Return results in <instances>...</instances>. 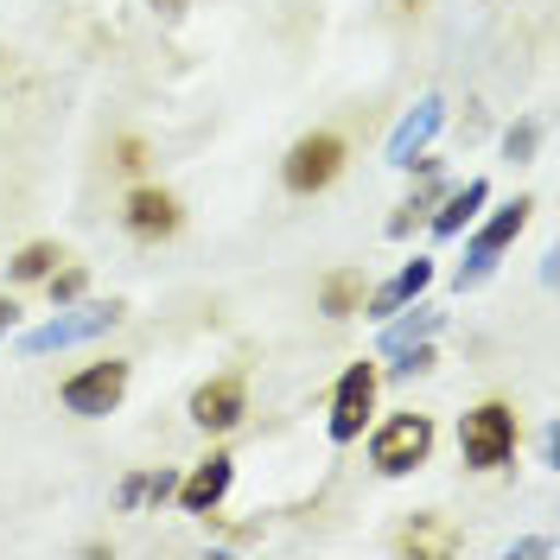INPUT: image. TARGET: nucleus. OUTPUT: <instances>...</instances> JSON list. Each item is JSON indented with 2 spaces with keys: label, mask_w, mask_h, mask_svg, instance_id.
Masks as SVG:
<instances>
[{
  "label": "nucleus",
  "mask_w": 560,
  "mask_h": 560,
  "mask_svg": "<svg viewBox=\"0 0 560 560\" xmlns=\"http://www.w3.org/2000/svg\"><path fill=\"white\" fill-rule=\"evenodd\" d=\"M58 261H65V248H58V243H26L20 255H13V268H7V275L33 287V280H45L51 268H58Z\"/></svg>",
  "instance_id": "9b49d317"
},
{
  "label": "nucleus",
  "mask_w": 560,
  "mask_h": 560,
  "mask_svg": "<svg viewBox=\"0 0 560 560\" xmlns=\"http://www.w3.org/2000/svg\"><path fill=\"white\" fill-rule=\"evenodd\" d=\"M45 287H51V300H58V306H70V300H83L90 275H83V268H51V275H45Z\"/></svg>",
  "instance_id": "ddd939ff"
},
{
  "label": "nucleus",
  "mask_w": 560,
  "mask_h": 560,
  "mask_svg": "<svg viewBox=\"0 0 560 560\" xmlns=\"http://www.w3.org/2000/svg\"><path fill=\"white\" fill-rule=\"evenodd\" d=\"M427 453H433V420L427 415H388L370 440V465L383 478H401V471L427 465Z\"/></svg>",
  "instance_id": "7ed1b4c3"
},
{
  "label": "nucleus",
  "mask_w": 560,
  "mask_h": 560,
  "mask_svg": "<svg viewBox=\"0 0 560 560\" xmlns=\"http://www.w3.org/2000/svg\"><path fill=\"white\" fill-rule=\"evenodd\" d=\"M153 7H160V13H185V7H191V0H153Z\"/></svg>",
  "instance_id": "f3484780"
},
{
  "label": "nucleus",
  "mask_w": 560,
  "mask_h": 560,
  "mask_svg": "<svg viewBox=\"0 0 560 560\" xmlns=\"http://www.w3.org/2000/svg\"><path fill=\"white\" fill-rule=\"evenodd\" d=\"M528 210H535V205H528V198H516V205H510V210H503V217L485 230V248H503V243H510V236L528 223Z\"/></svg>",
  "instance_id": "f8f14e48"
},
{
  "label": "nucleus",
  "mask_w": 560,
  "mask_h": 560,
  "mask_svg": "<svg viewBox=\"0 0 560 560\" xmlns=\"http://www.w3.org/2000/svg\"><path fill=\"white\" fill-rule=\"evenodd\" d=\"M376 408V363H350V376L331 395V440H357Z\"/></svg>",
  "instance_id": "0eeeda50"
},
{
  "label": "nucleus",
  "mask_w": 560,
  "mask_h": 560,
  "mask_svg": "<svg viewBox=\"0 0 560 560\" xmlns=\"http://www.w3.org/2000/svg\"><path fill=\"white\" fill-rule=\"evenodd\" d=\"M0 325H13V300H0Z\"/></svg>",
  "instance_id": "6ab92c4d"
},
{
  "label": "nucleus",
  "mask_w": 560,
  "mask_h": 560,
  "mask_svg": "<svg viewBox=\"0 0 560 560\" xmlns=\"http://www.w3.org/2000/svg\"><path fill=\"white\" fill-rule=\"evenodd\" d=\"M121 223H128L135 243H166V236L185 230V205H178L166 185H135L128 205H121Z\"/></svg>",
  "instance_id": "39448f33"
},
{
  "label": "nucleus",
  "mask_w": 560,
  "mask_h": 560,
  "mask_svg": "<svg viewBox=\"0 0 560 560\" xmlns=\"http://www.w3.org/2000/svg\"><path fill=\"white\" fill-rule=\"evenodd\" d=\"M516 440H523V420H516L510 401H478L458 420V453H465L471 471H503L516 458Z\"/></svg>",
  "instance_id": "f03ea898"
},
{
  "label": "nucleus",
  "mask_w": 560,
  "mask_h": 560,
  "mask_svg": "<svg viewBox=\"0 0 560 560\" xmlns=\"http://www.w3.org/2000/svg\"><path fill=\"white\" fill-rule=\"evenodd\" d=\"M350 166V147L345 135H331V128H313V135H300L287 147V160H280V185L293 191V198H318V191H331Z\"/></svg>",
  "instance_id": "f257e3e1"
},
{
  "label": "nucleus",
  "mask_w": 560,
  "mask_h": 560,
  "mask_svg": "<svg viewBox=\"0 0 560 560\" xmlns=\"http://www.w3.org/2000/svg\"><path fill=\"white\" fill-rule=\"evenodd\" d=\"M363 293H370L363 268H331V275L318 280V313L325 318H350L357 306H363Z\"/></svg>",
  "instance_id": "9d476101"
},
{
  "label": "nucleus",
  "mask_w": 560,
  "mask_h": 560,
  "mask_svg": "<svg viewBox=\"0 0 560 560\" xmlns=\"http://www.w3.org/2000/svg\"><path fill=\"white\" fill-rule=\"evenodd\" d=\"M478 198H485V185H471L465 198H453V205H446V217H440V230H458V223L471 217V205H478Z\"/></svg>",
  "instance_id": "2eb2a0df"
},
{
  "label": "nucleus",
  "mask_w": 560,
  "mask_h": 560,
  "mask_svg": "<svg viewBox=\"0 0 560 560\" xmlns=\"http://www.w3.org/2000/svg\"><path fill=\"white\" fill-rule=\"evenodd\" d=\"M223 490H230V453H210V458H198V471L178 485V503H185L191 516H210Z\"/></svg>",
  "instance_id": "6e6552de"
},
{
  "label": "nucleus",
  "mask_w": 560,
  "mask_h": 560,
  "mask_svg": "<svg viewBox=\"0 0 560 560\" xmlns=\"http://www.w3.org/2000/svg\"><path fill=\"white\" fill-rule=\"evenodd\" d=\"M420 7H427V0H395V13H420Z\"/></svg>",
  "instance_id": "a211bd4d"
},
{
  "label": "nucleus",
  "mask_w": 560,
  "mask_h": 560,
  "mask_svg": "<svg viewBox=\"0 0 560 560\" xmlns=\"http://www.w3.org/2000/svg\"><path fill=\"white\" fill-rule=\"evenodd\" d=\"M243 415H248V376L243 370H223V376H210V383L191 388V420H198L205 433H230Z\"/></svg>",
  "instance_id": "423d86ee"
},
{
  "label": "nucleus",
  "mask_w": 560,
  "mask_h": 560,
  "mask_svg": "<svg viewBox=\"0 0 560 560\" xmlns=\"http://www.w3.org/2000/svg\"><path fill=\"white\" fill-rule=\"evenodd\" d=\"M465 541H458V528H446L440 516H415V523H401L395 535V555H415V560H433V555H458Z\"/></svg>",
  "instance_id": "1a4fd4ad"
},
{
  "label": "nucleus",
  "mask_w": 560,
  "mask_h": 560,
  "mask_svg": "<svg viewBox=\"0 0 560 560\" xmlns=\"http://www.w3.org/2000/svg\"><path fill=\"white\" fill-rule=\"evenodd\" d=\"M420 280H427V268L415 261V268H408V275H401V280H395V287L383 293V306H395V300H408V293H420Z\"/></svg>",
  "instance_id": "dca6fc26"
},
{
  "label": "nucleus",
  "mask_w": 560,
  "mask_h": 560,
  "mask_svg": "<svg viewBox=\"0 0 560 560\" xmlns=\"http://www.w3.org/2000/svg\"><path fill=\"white\" fill-rule=\"evenodd\" d=\"M115 166H121V173H140V166H147V140L140 135H115Z\"/></svg>",
  "instance_id": "4468645a"
},
{
  "label": "nucleus",
  "mask_w": 560,
  "mask_h": 560,
  "mask_svg": "<svg viewBox=\"0 0 560 560\" xmlns=\"http://www.w3.org/2000/svg\"><path fill=\"white\" fill-rule=\"evenodd\" d=\"M65 408L70 415H83V420H103L121 408V395H128V363L121 357H103V363H90V370H77L65 388Z\"/></svg>",
  "instance_id": "20e7f679"
}]
</instances>
